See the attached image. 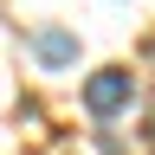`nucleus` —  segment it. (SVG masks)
<instances>
[{
  "instance_id": "nucleus-1",
  "label": "nucleus",
  "mask_w": 155,
  "mask_h": 155,
  "mask_svg": "<svg viewBox=\"0 0 155 155\" xmlns=\"http://www.w3.org/2000/svg\"><path fill=\"white\" fill-rule=\"evenodd\" d=\"M129 91H136L129 71H123V65H104V71L84 84V110H91V116H116V110L129 104Z\"/></svg>"
},
{
  "instance_id": "nucleus-2",
  "label": "nucleus",
  "mask_w": 155,
  "mask_h": 155,
  "mask_svg": "<svg viewBox=\"0 0 155 155\" xmlns=\"http://www.w3.org/2000/svg\"><path fill=\"white\" fill-rule=\"evenodd\" d=\"M32 52L45 58V65H71V58H78V39H71V32H58V26H45V32L32 39Z\"/></svg>"
}]
</instances>
